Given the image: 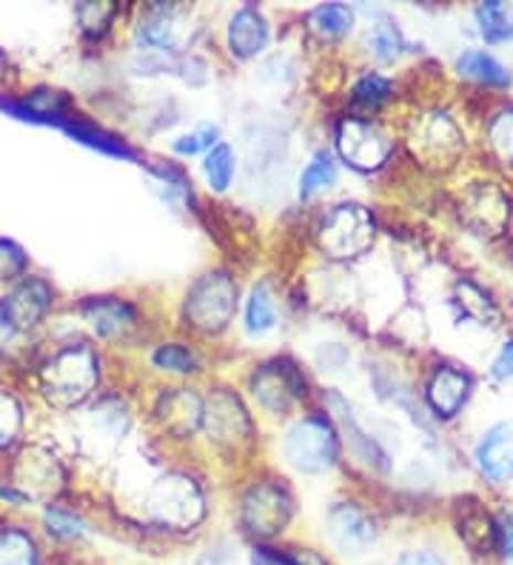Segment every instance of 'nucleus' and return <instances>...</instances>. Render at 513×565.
Returning <instances> with one entry per match:
<instances>
[{"instance_id": "4468645a", "label": "nucleus", "mask_w": 513, "mask_h": 565, "mask_svg": "<svg viewBox=\"0 0 513 565\" xmlns=\"http://www.w3.org/2000/svg\"><path fill=\"white\" fill-rule=\"evenodd\" d=\"M468 388H471V380L466 374L457 372V369H439L434 374L431 386H428V401H431L437 414L453 417L462 408V403H466Z\"/></svg>"}, {"instance_id": "1a4fd4ad", "label": "nucleus", "mask_w": 513, "mask_h": 565, "mask_svg": "<svg viewBox=\"0 0 513 565\" xmlns=\"http://www.w3.org/2000/svg\"><path fill=\"white\" fill-rule=\"evenodd\" d=\"M254 394L271 412H288L302 397V380L295 372V365L271 363L263 365L260 374L254 377Z\"/></svg>"}, {"instance_id": "2f4dec72", "label": "nucleus", "mask_w": 513, "mask_h": 565, "mask_svg": "<svg viewBox=\"0 0 513 565\" xmlns=\"http://www.w3.org/2000/svg\"><path fill=\"white\" fill-rule=\"evenodd\" d=\"M140 35H143L146 43H151V46H169V43H171V21L165 18V14H160V18H151V21L143 23Z\"/></svg>"}, {"instance_id": "e433bc0d", "label": "nucleus", "mask_w": 513, "mask_h": 565, "mask_svg": "<svg viewBox=\"0 0 513 565\" xmlns=\"http://www.w3.org/2000/svg\"><path fill=\"white\" fill-rule=\"evenodd\" d=\"M0 326H3V323H0Z\"/></svg>"}, {"instance_id": "c85d7f7f", "label": "nucleus", "mask_w": 513, "mask_h": 565, "mask_svg": "<svg viewBox=\"0 0 513 565\" xmlns=\"http://www.w3.org/2000/svg\"><path fill=\"white\" fill-rule=\"evenodd\" d=\"M371 49H374L376 57H383V61H391V57H397L399 46H403V41H399L397 29L388 26V23H383V26H376L374 32H371L368 38Z\"/></svg>"}, {"instance_id": "0eeeda50", "label": "nucleus", "mask_w": 513, "mask_h": 565, "mask_svg": "<svg viewBox=\"0 0 513 565\" xmlns=\"http://www.w3.org/2000/svg\"><path fill=\"white\" fill-rule=\"evenodd\" d=\"M52 306V286L41 277H26L0 300V323L9 329H32Z\"/></svg>"}, {"instance_id": "dca6fc26", "label": "nucleus", "mask_w": 513, "mask_h": 565, "mask_svg": "<svg viewBox=\"0 0 513 565\" xmlns=\"http://www.w3.org/2000/svg\"><path fill=\"white\" fill-rule=\"evenodd\" d=\"M0 565H41L32 534L23 529H0Z\"/></svg>"}, {"instance_id": "f03ea898", "label": "nucleus", "mask_w": 513, "mask_h": 565, "mask_svg": "<svg viewBox=\"0 0 513 565\" xmlns=\"http://www.w3.org/2000/svg\"><path fill=\"white\" fill-rule=\"evenodd\" d=\"M149 514L158 520L160 525L169 529H192L203 518V497H200L197 486L185 477H165L151 489L149 500Z\"/></svg>"}, {"instance_id": "ddd939ff", "label": "nucleus", "mask_w": 513, "mask_h": 565, "mask_svg": "<svg viewBox=\"0 0 513 565\" xmlns=\"http://www.w3.org/2000/svg\"><path fill=\"white\" fill-rule=\"evenodd\" d=\"M83 315L89 318V323L100 331L103 338H117L135 326V309L124 300H115V297H95L89 303H83Z\"/></svg>"}, {"instance_id": "72a5a7b5", "label": "nucleus", "mask_w": 513, "mask_h": 565, "mask_svg": "<svg viewBox=\"0 0 513 565\" xmlns=\"http://www.w3.org/2000/svg\"><path fill=\"white\" fill-rule=\"evenodd\" d=\"M397 565H448V563L434 552H408L403 554V559H399Z\"/></svg>"}, {"instance_id": "39448f33", "label": "nucleus", "mask_w": 513, "mask_h": 565, "mask_svg": "<svg viewBox=\"0 0 513 565\" xmlns=\"http://www.w3.org/2000/svg\"><path fill=\"white\" fill-rule=\"evenodd\" d=\"M286 457L300 471H325L336 460V437L331 426L320 417L297 423L286 437Z\"/></svg>"}, {"instance_id": "bb28decb", "label": "nucleus", "mask_w": 513, "mask_h": 565, "mask_svg": "<svg viewBox=\"0 0 513 565\" xmlns=\"http://www.w3.org/2000/svg\"><path fill=\"white\" fill-rule=\"evenodd\" d=\"M154 363L160 365V369H169V372H194V358L192 352H185L183 345H160L158 352H154Z\"/></svg>"}, {"instance_id": "20e7f679", "label": "nucleus", "mask_w": 513, "mask_h": 565, "mask_svg": "<svg viewBox=\"0 0 513 565\" xmlns=\"http://www.w3.org/2000/svg\"><path fill=\"white\" fill-rule=\"evenodd\" d=\"M374 241V221L363 206L345 203L322 221L320 246L331 257H356Z\"/></svg>"}, {"instance_id": "9b49d317", "label": "nucleus", "mask_w": 513, "mask_h": 565, "mask_svg": "<svg viewBox=\"0 0 513 565\" xmlns=\"http://www.w3.org/2000/svg\"><path fill=\"white\" fill-rule=\"evenodd\" d=\"M331 534H334L336 545H340L342 552L360 554L365 552L371 543H374V523L365 511H360L356 505L342 503L331 511Z\"/></svg>"}, {"instance_id": "9d476101", "label": "nucleus", "mask_w": 513, "mask_h": 565, "mask_svg": "<svg viewBox=\"0 0 513 565\" xmlns=\"http://www.w3.org/2000/svg\"><path fill=\"white\" fill-rule=\"evenodd\" d=\"M479 469L491 480L505 483L513 477V423L493 426L477 446Z\"/></svg>"}, {"instance_id": "4be33fe9", "label": "nucleus", "mask_w": 513, "mask_h": 565, "mask_svg": "<svg viewBox=\"0 0 513 565\" xmlns=\"http://www.w3.org/2000/svg\"><path fill=\"white\" fill-rule=\"evenodd\" d=\"M205 178L212 183L214 192H226L234 178V154L226 143H217L205 158Z\"/></svg>"}, {"instance_id": "b1692460", "label": "nucleus", "mask_w": 513, "mask_h": 565, "mask_svg": "<svg viewBox=\"0 0 513 565\" xmlns=\"http://www.w3.org/2000/svg\"><path fill=\"white\" fill-rule=\"evenodd\" d=\"M23 408L9 392H0V448H7L14 437L21 435Z\"/></svg>"}, {"instance_id": "f8f14e48", "label": "nucleus", "mask_w": 513, "mask_h": 565, "mask_svg": "<svg viewBox=\"0 0 513 565\" xmlns=\"http://www.w3.org/2000/svg\"><path fill=\"white\" fill-rule=\"evenodd\" d=\"M268 41V23L260 12L254 7L239 9L232 18V26H228V43H232V52L239 57L257 55Z\"/></svg>"}, {"instance_id": "c9c22d12", "label": "nucleus", "mask_w": 513, "mask_h": 565, "mask_svg": "<svg viewBox=\"0 0 513 565\" xmlns=\"http://www.w3.org/2000/svg\"><path fill=\"white\" fill-rule=\"evenodd\" d=\"M3 70H7V55L0 52V75H3Z\"/></svg>"}, {"instance_id": "cd10ccee", "label": "nucleus", "mask_w": 513, "mask_h": 565, "mask_svg": "<svg viewBox=\"0 0 513 565\" xmlns=\"http://www.w3.org/2000/svg\"><path fill=\"white\" fill-rule=\"evenodd\" d=\"M46 525H49V531L55 534V537H63V540L81 537L83 534L81 520H77L75 514H68V511L55 509V505L46 511Z\"/></svg>"}, {"instance_id": "c756f323", "label": "nucleus", "mask_w": 513, "mask_h": 565, "mask_svg": "<svg viewBox=\"0 0 513 565\" xmlns=\"http://www.w3.org/2000/svg\"><path fill=\"white\" fill-rule=\"evenodd\" d=\"M214 140H217V129H214V126H200L197 131L185 135V138H180L178 143H174V152L197 154L203 152V149H212Z\"/></svg>"}, {"instance_id": "393cba45", "label": "nucleus", "mask_w": 513, "mask_h": 565, "mask_svg": "<svg viewBox=\"0 0 513 565\" xmlns=\"http://www.w3.org/2000/svg\"><path fill=\"white\" fill-rule=\"evenodd\" d=\"M26 275V255L18 243L0 237V280H18Z\"/></svg>"}, {"instance_id": "5701e85b", "label": "nucleus", "mask_w": 513, "mask_h": 565, "mask_svg": "<svg viewBox=\"0 0 513 565\" xmlns=\"http://www.w3.org/2000/svg\"><path fill=\"white\" fill-rule=\"evenodd\" d=\"M336 178V169L325 154H317L311 163L306 166V172L300 178V194L302 198H314L317 192H322L325 186H331Z\"/></svg>"}, {"instance_id": "aec40b11", "label": "nucleus", "mask_w": 513, "mask_h": 565, "mask_svg": "<svg viewBox=\"0 0 513 565\" xmlns=\"http://www.w3.org/2000/svg\"><path fill=\"white\" fill-rule=\"evenodd\" d=\"M351 21H354V14H351L349 7H342V3H325V7L311 12V26L322 38L345 35L351 29Z\"/></svg>"}, {"instance_id": "473e14b6", "label": "nucleus", "mask_w": 513, "mask_h": 565, "mask_svg": "<svg viewBox=\"0 0 513 565\" xmlns=\"http://www.w3.org/2000/svg\"><path fill=\"white\" fill-rule=\"evenodd\" d=\"M493 377H513V340H507V343L502 345L500 358L493 360Z\"/></svg>"}, {"instance_id": "f3484780", "label": "nucleus", "mask_w": 513, "mask_h": 565, "mask_svg": "<svg viewBox=\"0 0 513 565\" xmlns=\"http://www.w3.org/2000/svg\"><path fill=\"white\" fill-rule=\"evenodd\" d=\"M203 417V406H200L197 397H192L189 392H174L163 401V420L165 426L185 435V431H194Z\"/></svg>"}, {"instance_id": "7c9ffc66", "label": "nucleus", "mask_w": 513, "mask_h": 565, "mask_svg": "<svg viewBox=\"0 0 513 565\" xmlns=\"http://www.w3.org/2000/svg\"><path fill=\"white\" fill-rule=\"evenodd\" d=\"M491 138L493 146H496V152L505 160H513V111L500 115V120L491 129Z\"/></svg>"}, {"instance_id": "7ed1b4c3", "label": "nucleus", "mask_w": 513, "mask_h": 565, "mask_svg": "<svg viewBox=\"0 0 513 565\" xmlns=\"http://www.w3.org/2000/svg\"><path fill=\"white\" fill-rule=\"evenodd\" d=\"M234 300H237V289H234L232 277L205 275L189 291L185 318L200 331H220L232 320Z\"/></svg>"}, {"instance_id": "423d86ee", "label": "nucleus", "mask_w": 513, "mask_h": 565, "mask_svg": "<svg viewBox=\"0 0 513 565\" xmlns=\"http://www.w3.org/2000/svg\"><path fill=\"white\" fill-rule=\"evenodd\" d=\"M291 520V497L280 486H257L243 500V523L257 537H277Z\"/></svg>"}, {"instance_id": "6e6552de", "label": "nucleus", "mask_w": 513, "mask_h": 565, "mask_svg": "<svg viewBox=\"0 0 513 565\" xmlns=\"http://www.w3.org/2000/svg\"><path fill=\"white\" fill-rule=\"evenodd\" d=\"M336 149H340L342 160H349L354 169L371 172L385 163L391 143L385 140V135H380L374 126L363 124V120H342L336 129Z\"/></svg>"}, {"instance_id": "a211bd4d", "label": "nucleus", "mask_w": 513, "mask_h": 565, "mask_svg": "<svg viewBox=\"0 0 513 565\" xmlns=\"http://www.w3.org/2000/svg\"><path fill=\"white\" fill-rule=\"evenodd\" d=\"M459 72L477 83H485V86H507L511 83V75L502 63L493 61L485 52H466L459 57Z\"/></svg>"}, {"instance_id": "f704fd0d", "label": "nucleus", "mask_w": 513, "mask_h": 565, "mask_svg": "<svg viewBox=\"0 0 513 565\" xmlns=\"http://www.w3.org/2000/svg\"><path fill=\"white\" fill-rule=\"evenodd\" d=\"M496 531H500V552L513 559V518L507 523L496 525Z\"/></svg>"}, {"instance_id": "f257e3e1", "label": "nucleus", "mask_w": 513, "mask_h": 565, "mask_svg": "<svg viewBox=\"0 0 513 565\" xmlns=\"http://www.w3.org/2000/svg\"><path fill=\"white\" fill-rule=\"evenodd\" d=\"M46 397L55 406H75L97 386V354L86 343L63 345L41 372Z\"/></svg>"}, {"instance_id": "2eb2a0df", "label": "nucleus", "mask_w": 513, "mask_h": 565, "mask_svg": "<svg viewBox=\"0 0 513 565\" xmlns=\"http://www.w3.org/2000/svg\"><path fill=\"white\" fill-rule=\"evenodd\" d=\"M61 129L66 131L68 138H75L77 143L89 146V149H97V152L111 154V158L135 160V152H131L129 146L120 143V140L111 138V135H106V131H103V129H97V126L89 124V120L77 118V115H72V118L63 120Z\"/></svg>"}, {"instance_id": "6ab92c4d", "label": "nucleus", "mask_w": 513, "mask_h": 565, "mask_svg": "<svg viewBox=\"0 0 513 565\" xmlns=\"http://www.w3.org/2000/svg\"><path fill=\"white\" fill-rule=\"evenodd\" d=\"M479 18V32L485 38L488 43H502V41H513V12L505 7V3H482L477 9Z\"/></svg>"}, {"instance_id": "412c9836", "label": "nucleus", "mask_w": 513, "mask_h": 565, "mask_svg": "<svg viewBox=\"0 0 513 565\" xmlns=\"http://www.w3.org/2000/svg\"><path fill=\"white\" fill-rule=\"evenodd\" d=\"M246 323L252 334H266L277 323V315H274V300L268 295L266 286H254L252 297H248L246 306Z\"/></svg>"}, {"instance_id": "a878e982", "label": "nucleus", "mask_w": 513, "mask_h": 565, "mask_svg": "<svg viewBox=\"0 0 513 565\" xmlns=\"http://www.w3.org/2000/svg\"><path fill=\"white\" fill-rule=\"evenodd\" d=\"M391 95V83L380 75H365L354 86V100L363 106H380Z\"/></svg>"}]
</instances>
